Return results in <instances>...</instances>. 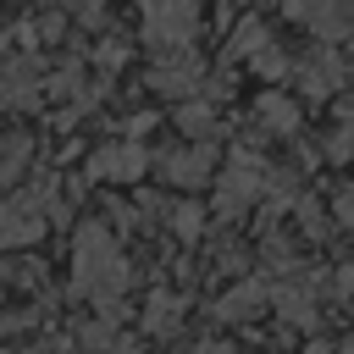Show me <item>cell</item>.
<instances>
[{
	"label": "cell",
	"mask_w": 354,
	"mask_h": 354,
	"mask_svg": "<svg viewBox=\"0 0 354 354\" xmlns=\"http://www.w3.org/2000/svg\"><path fill=\"white\" fill-rule=\"evenodd\" d=\"M133 282V266L127 254L111 243L105 227H77V260H72V293L77 299H94V304H111L122 288Z\"/></svg>",
	"instance_id": "cell-1"
},
{
	"label": "cell",
	"mask_w": 354,
	"mask_h": 354,
	"mask_svg": "<svg viewBox=\"0 0 354 354\" xmlns=\"http://www.w3.org/2000/svg\"><path fill=\"white\" fill-rule=\"evenodd\" d=\"M44 227H50V183H39L28 194H11L0 205V243L6 249L11 243H39Z\"/></svg>",
	"instance_id": "cell-2"
},
{
	"label": "cell",
	"mask_w": 354,
	"mask_h": 354,
	"mask_svg": "<svg viewBox=\"0 0 354 354\" xmlns=\"http://www.w3.org/2000/svg\"><path fill=\"white\" fill-rule=\"evenodd\" d=\"M271 183V171H266V160L254 155V149H232V160L221 166V177H216V188H221V210L227 216H238L243 205H254L260 199V188Z\"/></svg>",
	"instance_id": "cell-3"
},
{
	"label": "cell",
	"mask_w": 354,
	"mask_h": 354,
	"mask_svg": "<svg viewBox=\"0 0 354 354\" xmlns=\"http://www.w3.org/2000/svg\"><path fill=\"white\" fill-rule=\"evenodd\" d=\"M293 22H304L315 39L337 44V39H354V0H282Z\"/></svg>",
	"instance_id": "cell-4"
},
{
	"label": "cell",
	"mask_w": 354,
	"mask_h": 354,
	"mask_svg": "<svg viewBox=\"0 0 354 354\" xmlns=\"http://www.w3.org/2000/svg\"><path fill=\"white\" fill-rule=\"evenodd\" d=\"M144 22H149V39H155L160 50H183V44L194 39L199 11H194L188 0H144Z\"/></svg>",
	"instance_id": "cell-5"
},
{
	"label": "cell",
	"mask_w": 354,
	"mask_h": 354,
	"mask_svg": "<svg viewBox=\"0 0 354 354\" xmlns=\"http://www.w3.org/2000/svg\"><path fill=\"white\" fill-rule=\"evenodd\" d=\"M149 83H155L160 94H194V88L205 83V66H199V55H194L188 44H183V50H160Z\"/></svg>",
	"instance_id": "cell-6"
},
{
	"label": "cell",
	"mask_w": 354,
	"mask_h": 354,
	"mask_svg": "<svg viewBox=\"0 0 354 354\" xmlns=\"http://www.w3.org/2000/svg\"><path fill=\"white\" fill-rule=\"evenodd\" d=\"M160 171H166L177 188H205V183H216V155H210V144L199 138L194 149H183V155H166V160H160Z\"/></svg>",
	"instance_id": "cell-7"
},
{
	"label": "cell",
	"mask_w": 354,
	"mask_h": 354,
	"mask_svg": "<svg viewBox=\"0 0 354 354\" xmlns=\"http://www.w3.org/2000/svg\"><path fill=\"white\" fill-rule=\"evenodd\" d=\"M299 83H304L310 94H332V88L343 83V61L332 55V44H326V39H321V44H315V55L304 61V72H299Z\"/></svg>",
	"instance_id": "cell-8"
},
{
	"label": "cell",
	"mask_w": 354,
	"mask_h": 354,
	"mask_svg": "<svg viewBox=\"0 0 354 354\" xmlns=\"http://www.w3.org/2000/svg\"><path fill=\"white\" fill-rule=\"evenodd\" d=\"M144 171V149L138 144H127V149H100L94 160H88V177H116V183H127V177H138Z\"/></svg>",
	"instance_id": "cell-9"
},
{
	"label": "cell",
	"mask_w": 354,
	"mask_h": 354,
	"mask_svg": "<svg viewBox=\"0 0 354 354\" xmlns=\"http://www.w3.org/2000/svg\"><path fill=\"white\" fill-rule=\"evenodd\" d=\"M254 111H260V122H266L271 133H293V127H299V105H293L288 94H277V88H271V94H260V105H254Z\"/></svg>",
	"instance_id": "cell-10"
},
{
	"label": "cell",
	"mask_w": 354,
	"mask_h": 354,
	"mask_svg": "<svg viewBox=\"0 0 354 354\" xmlns=\"http://www.w3.org/2000/svg\"><path fill=\"white\" fill-rule=\"evenodd\" d=\"M260 304H266V288H260V282L232 288V293L221 299V321H254V315H260Z\"/></svg>",
	"instance_id": "cell-11"
},
{
	"label": "cell",
	"mask_w": 354,
	"mask_h": 354,
	"mask_svg": "<svg viewBox=\"0 0 354 354\" xmlns=\"http://www.w3.org/2000/svg\"><path fill=\"white\" fill-rule=\"evenodd\" d=\"M177 127L199 144V138H210V133H216V111H210V105H183V111H177Z\"/></svg>",
	"instance_id": "cell-12"
},
{
	"label": "cell",
	"mask_w": 354,
	"mask_h": 354,
	"mask_svg": "<svg viewBox=\"0 0 354 354\" xmlns=\"http://www.w3.org/2000/svg\"><path fill=\"white\" fill-rule=\"evenodd\" d=\"M22 160H28V138H22V133H6V138H0V183L22 177Z\"/></svg>",
	"instance_id": "cell-13"
},
{
	"label": "cell",
	"mask_w": 354,
	"mask_h": 354,
	"mask_svg": "<svg viewBox=\"0 0 354 354\" xmlns=\"http://www.w3.org/2000/svg\"><path fill=\"white\" fill-rule=\"evenodd\" d=\"M144 326H149V332H171V326H177V299H166V293H160V299H149Z\"/></svg>",
	"instance_id": "cell-14"
},
{
	"label": "cell",
	"mask_w": 354,
	"mask_h": 354,
	"mask_svg": "<svg viewBox=\"0 0 354 354\" xmlns=\"http://www.w3.org/2000/svg\"><path fill=\"white\" fill-rule=\"evenodd\" d=\"M171 227H177V238H188V243H194V238H199V227H205L199 205H177V210H171Z\"/></svg>",
	"instance_id": "cell-15"
},
{
	"label": "cell",
	"mask_w": 354,
	"mask_h": 354,
	"mask_svg": "<svg viewBox=\"0 0 354 354\" xmlns=\"http://www.w3.org/2000/svg\"><path fill=\"white\" fill-rule=\"evenodd\" d=\"M337 288H343V293H354V266H343V271H337Z\"/></svg>",
	"instance_id": "cell-16"
},
{
	"label": "cell",
	"mask_w": 354,
	"mask_h": 354,
	"mask_svg": "<svg viewBox=\"0 0 354 354\" xmlns=\"http://www.w3.org/2000/svg\"><path fill=\"white\" fill-rule=\"evenodd\" d=\"M188 354H232L227 343H199V348H188Z\"/></svg>",
	"instance_id": "cell-17"
}]
</instances>
